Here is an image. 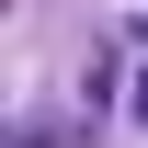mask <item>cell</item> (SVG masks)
I'll use <instances>...</instances> for the list:
<instances>
[{
	"mask_svg": "<svg viewBox=\"0 0 148 148\" xmlns=\"http://www.w3.org/2000/svg\"><path fill=\"white\" fill-rule=\"evenodd\" d=\"M137 114H148V80H137Z\"/></svg>",
	"mask_w": 148,
	"mask_h": 148,
	"instance_id": "cell-1",
	"label": "cell"
}]
</instances>
